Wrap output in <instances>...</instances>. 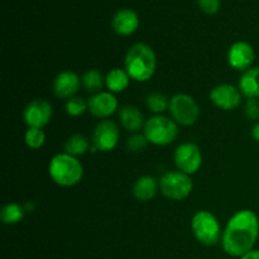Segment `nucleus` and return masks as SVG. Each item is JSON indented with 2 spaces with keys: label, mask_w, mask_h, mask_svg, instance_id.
<instances>
[{
  "label": "nucleus",
  "mask_w": 259,
  "mask_h": 259,
  "mask_svg": "<svg viewBox=\"0 0 259 259\" xmlns=\"http://www.w3.org/2000/svg\"><path fill=\"white\" fill-rule=\"evenodd\" d=\"M197 4L206 14H217L222 5V0H197Z\"/></svg>",
  "instance_id": "cd10ccee"
},
{
  "label": "nucleus",
  "mask_w": 259,
  "mask_h": 259,
  "mask_svg": "<svg viewBox=\"0 0 259 259\" xmlns=\"http://www.w3.org/2000/svg\"><path fill=\"white\" fill-rule=\"evenodd\" d=\"M191 229L197 242L207 247L215 245L222 240L223 232L219 220L207 210H200L192 217Z\"/></svg>",
  "instance_id": "39448f33"
},
{
  "label": "nucleus",
  "mask_w": 259,
  "mask_h": 259,
  "mask_svg": "<svg viewBox=\"0 0 259 259\" xmlns=\"http://www.w3.org/2000/svg\"><path fill=\"white\" fill-rule=\"evenodd\" d=\"M194 190L191 176L181 171H168L159 180V191L166 199L181 201L189 197Z\"/></svg>",
  "instance_id": "423d86ee"
},
{
  "label": "nucleus",
  "mask_w": 259,
  "mask_h": 259,
  "mask_svg": "<svg viewBox=\"0 0 259 259\" xmlns=\"http://www.w3.org/2000/svg\"><path fill=\"white\" fill-rule=\"evenodd\" d=\"M159 190V182L152 176H141L133 185V195L138 201L147 202L153 199Z\"/></svg>",
  "instance_id": "f3484780"
},
{
  "label": "nucleus",
  "mask_w": 259,
  "mask_h": 259,
  "mask_svg": "<svg viewBox=\"0 0 259 259\" xmlns=\"http://www.w3.org/2000/svg\"><path fill=\"white\" fill-rule=\"evenodd\" d=\"M89 111L94 116L100 119H108L118 110V99L115 94L110 91H101L94 94L88 100Z\"/></svg>",
  "instance_id": "ddd939ff"
},
{
  "label": "nucleus",
  "mask_w": 259,
  "mask_h": 259,
  "mask_svg": "<svg viewBox=\"0 0 259 259\" xmlns=\"http://www.w3.org/2000/svg\"><path fill=\"white\" fill-rule=\"evenodd\" d=\"M171 118L184 126L194 125L200 116V106L192 96L187 94H176L169 99L168 108Z\"/></svg>",
  "instance_id": "0eeeda50"
},
{
  "label": "nucleus",
  "mask_w": 259,
  "mask_h": 259,
  "mask_svg": "<svg viewBox=\"0 0 259 259\" xmlns=\"http://www.w3.org/2000/svg\"><path fill=\"white\" fill-rule=\"evenodd\" d=\"M252 137H253V139H254V141L259 142V121H257V123H255L254 125H253V128H252Z\"/></svg>",
  "instance_id": "c756f323"
},
{
  "label": "nucleus",
  "mask_w": 259,
  "mask_h": 259,
  "mask_svg": "<svg viewBox=\"0 0 259 259\" xmlns=\"http://www.w3.org/2000/svg\"><path fill=\"white\" fill-rule=\"evenodd\" d=\"M124 68L137 82H146L153 77L157 68V57L153 48L146 43H136L128 50Z\"/></svg>",
  "instance_id": "f03ea898"
},
{
  "label": "nucleus",
  "mask_w": 259,
  "mask_h": 259,
  "mask_svg": "<svg viewBox=\"0 0 259 259\" xmlns=\"http://www.w3.org/2000/svg\"><path fill=\"white\" fill-rule=\"evenodd\" d=\"M239 259H259V249L250 250V252H248L247 254H244Z\"/></svg>",
  "instance_id": "c85d7f7f"
},
{
  "label": "nucleus",
  "mask_w": 259,
  "mask_h": 259,
  "mask_svg": "<svg viewBox=\"0 0 259 259\" xmlns=\"http://www.w3.org/2000/svg\"><path fill=\"white\" fill-rule=\"evenodd\" d=\"M146 105L156 115H163L169 108V99L162 93H152L146 98Z\"/></svg>",
  "instance_id": "5701e85b"
},
{
  "label": "nucleus",
  "mask_w": 259,
  "mask_h": 259,
  "mask_svg": "<svg viewBox=\"0 0 259 259\" xmlns=\"http://www.w3.org/2000/svg\"><path fill=\"white\" fill-rule=\"evenodd\" d=\"M111 27L119 35H132L139 28V17L134 10L120 9L114 14Z\"/></svg>",
  "instance_id": "2eb2a0df"
},
{
  "label": "nucleus",
  "mask_w": 259,
  "mask_h": 259,
  "mask_svg": "<svg viewBox=\"0 0 259 259\" xmlns=\"http://www.w3.org/2000/svg\"><path fill=\"white\" fill-rule=\"evenodd\" d=\"M119 120L121 126L131 133H138L142 128H144L143 113L134 105H125L119 110Z\"/></svg>",
  "instance_id": "dca6fc26"
},
{
  "label": "nucleus",
  "mask_w": 259,
  "mask_h": 259,
  "mask_svg": "<svg viewBox=\"0 0 259 259\" xmlns=\"http://www.w3.org/2000/svg\"><path fill=\"white\" fill-rule=\"evenodd\" d=\"M48 174L58 186L72 187L82 180L83 166L77 157L63 152L52 157L48 166Z\"/></svg>",
  "instance_id": "7ed1b4c3"
},
{
  "label": "nucleus",
  "mask_w": 259,
  "mask_h": 259,
  "mask_svg": "<svg viewBox=\"0 0 259 259\" xmlns=\"http://www.w3.org/2000/svg\"><path fill=\"white\" fill-rule=\"evenodd\" d=\"M65 110L70 116L77 118V116L83 115L86 111H89L88 101H85L80 96H73V98L66 100Z\"/></svg>",
  "instance_id": "b1692460"
},
{
  "label": "nucleus",
  "mask_w": 259,
  "mask_h": 259,
  "mask_svg": "<svg viewBox=\"0 0 259 259\" xmlns=\"http://www.w3.org/2000/svg\"><path fill=\"white\" fill-rule=\"evenodd\" d=\"M143 134L148 143L162 147L168 146L179 137V124L168 116L153 115L146 120Z\"/></svg>",
  "instance_id": "20e7f679"
},
{
  "label": "nucleus",
  "mask_w": 259,
  "mask_h": 259,
  "mask_svg": "<svg viewBox=\"0 0 259 259\" xmlns=\"http://www.w3.org/2000/svg\"><path fill=\"white\" fill-rule=\"evenodd\" d=\"M259 237V219L254 211L243 209L235 212L223 230L222 247L230 257L240 258L254 249Z\"/></svg>",
  "instance_id": "f257e3e1"
},
{
  "label": "nucleus",
  "mask_w": 259,
  "mask_h": 259,
  "mask_svg": "<svg viewBox=\"0 0 259 259\" xmlns=\"http://www.w3.org/2000/svg\"><path fill=\"white\" fill-rule=\"evenodd\" d=\"M228 63L232 68L245 72L253 66L255 60L254 48L245 40H238L230 46L227 55Z\"/></svg>",
  "instance_id": "9b49d317"
},
{
  "label": "nucleus",
  "mask_w": 259,
  "mask_h": 259,
  "mask_svg": "<svg viewBox=\"0 0 259 259\" xmlns=\"http://www.w3.org/2000/svg\"><path fill=\"white\" fill-rule=\"evenodd\" d=\"M120 139V131L115 121L103 119L96 124L93 132V152H111L118 146Z\"/></svg>",
  "instance_id": "6e6552de"
},
{
  "label": "nucleus",
  "mask_w": 259,
  "mask_h": 259,
  "mask_svg": "<svg viewBox=\"0 0 259 259\" xmlns=\"http://www.w3.org/2000/svg\"><path fill=\"white\" fill-rule=\"evenodd\" d=\"M81 82H82L83 89L91 94L101 93L104 85H105V77H104L103 72L98 68H91L88 70L81 77Z\"/></svg>",
  "instance_id": "aec40b11"
},
{
  "label": "nucleus",
  "mask_w": 259,
  "mask_h": 259,
  "mask_svg": "<svg viewBox=\"0 0 259 259\" xmlns=\"http://www.w3.org/2000/svg\"><path fill=\"white\" fill-rule=\"evenodd\" d=\"M25 210L23 205L17 204V202H10L3 206L2 211H0V219L4 224L7 225H14L22 222L24 218Z\"/></svg>",
  "instance_id": "4be33fe9"
},
{
  "label": "nucleus",
  "mask_w": 259,
  "mask_h": 259,
  "mask_svg": "<svg viewBox=\"0 0 259 259\" xmlns=\"http://www.w3.org/2000/svg\"><path fill=\"white\" fill-rule=\"evenodd\" d=\"M244 114L249 120H259V100L258 99H248L244 105Z\"/></svg>",
  "instance_id": "bb28decb"
},
{
  "label": "nucleus",
  "mask_w": 259,
  "mask_h": 259,
  "mask_svg": "<svg viewBox=\"0 0 259 259\" xmlns=\"http://www.w3.org/2000/svg\"><path fill=\"white\" fill-rule=\"evenodd\" d=\"M131 80L125 68H113L105 76V86L110 93L119 94L128 88Z\"/></svg>",
  "instance_id": "6ab92c4d"
},
{
  "label": "nucleus",
  "mask_w": 259,
  "mask_h": 259,
  "mask_svg": "<svg viewBox=\"0 0 259 259\" xmlns=\"http://www.w3.org/2000/svg\"><path fill=\"white\" fill-rule=\"evenodd\" d=\"M23 207H24V210L25 211H33V209H34V205L32 204V202H27V204H24L23 205Z\"/></svg>",
  "instance_id": "7c9ffc66"
},
{
  "label": "nucleus",
  "mask_w": 259,
  "mask_h": 259,
  "mask_svg": "<svg viewBox=\"0 0 259 259\" xmlns=\"http://www.w3.org/2000/svg\"><path fill=\"white\" fill-rule=\"evenodd\" d=\"M174 161L177 169L184 174L195 175L202 166V153L195 143L180 144L174 153Z\"/></svg>",
  "instance_id": "1a4fd4ad"
},
{
  "label": "nucleus",
  "mask_w": 259,
  "mask_h": 259,
  "mask_svg": "<svg viewBox=\"0 0 259 259\" xmlns=\"http://www.w3.org/2000/svg\"><path fill=\"white\" fill-rule=\"evenodd\" d=\"M89 149H90V142L82 134H73L65 143V152L73 157L82 156Z\"/></svg>",
  "instance_id": "412c9836"
},
{
  "label": "nucleus",
  "mask_w": 259,
  "mask_h": 259,
  "mask_svg": "<svg viewBox=\"0 0 259 259\" xmlns=\"http://www.w3.org/2000/svg\"><path fill=\"white\" fill-rule=\"evenodd\" d=\"M147 144H148V141H147L144 134L134 133L133 136L126 141V148L131 152H133V153H138V152H142L146 149Z\"/></svg>",
  "instance_id": "a878e982"
},
{
  "label": "nucleus",
  "mask_w": 259,
  "mask_h": 259,
  "mask_svg": "<svg viewBox=\"0 0 259 259\" xmlns=\"http://www.w3.org/2000/svg\"><path fill=\"white\" fill-rule=\"evenodd\" d=\"M24 142L29 148L39 149L46 143V134L42 129L28 128L24 134Z\"/></svg>",
  "instance_id": "393cba45"
},
{
  "label": "nucleus",
  "mask_w": 259,
  "mask_h": 259,
  "mask_svg": "<svg viewBox=\"0 0 259 259\" xmlns=\"http://www.w3.org/2000/svg\"><path fill=\"white\" fill-rule=\"evenodd\" d=\"M82 85L80 76L73 71H62L53 81V93L58 99L68 100L73 98Z\"/></svg>",
  "instance_id": "4468645a"
},
{
  "label": "nucleus",
  "mask_w": 259,
  "mask_h": 259,
  "mask_svg": "<svg viewBox=\"0 0 259 259\" xmlns=\"http://www.w3.org/2000/svg\"><path fill=\"white\" fill-rule=\"evenodd\" d=\"M53 109L50 101L46 99H34L25 106L23 111V119L28 128L43 129L52 118Z\"/></svg>",
  "instance_id": "9d476101"
},
{
  "label": "nucleus",
  "mask_w": 259,
  "mask_h": 259,
  "mask_svg": "<svg viewBox=\"0 0 259 259\" xmlns=\"http://www.w3.org/2000/svg\"><path fill=\"white\" fill-rule=\"evenodd\" d=\"M238 89L247 99H259V66L250 67L240 76Z\"/></svg>",
  "instance_id": "a211bd4d"
},
{
  "label": "nucleus",
  "mask_w": 259,
  "mask_h": 259,
  "mask_svg": "<svg viewBox=\"0 0 259 259\" xmlns=\"http://www.w3.org/2000/svg\"><path fill=\"white\" fill-rule=\"evenodd\" d=\"M242 93L238 88L230 83L218 85L210 91V100L217 108L222 110H233L242 104Z\"/></svg>",
  "instance_id": "f8f14e48"
}]
</instances>
